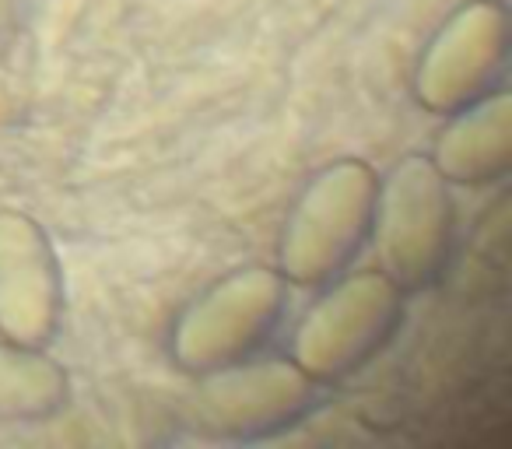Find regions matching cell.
Instances as JSON below:
<instances>
[{
	"label": "cell",
	"instance_id": "6da1fadb",
	"mask_svg": "<svg viewBox=\"0 0 512 449\" xmlns=\"http://www.w3.org/2000/svg\"><path fill=\"white\" fill-rule=\"evenodd\" d=\"M379 176L362 158L323 165L295 197L278 239V271L288 285L323 288L369 246Z\"/></svg>",
	"mask_w": 512,
	"mask_h": 449
},
{
	"label": "cell",
	"instance_id": "5b68a950",
	"mask_svg": "<svg viewBox=\"0 0 512 449\" xmlns=\"http://www.w3.org/2000/svg\"><path fill=\"white\" fill-rule=\"evenodd\" d=\"M186 421L214 442H264L288 432L320 407L327 386L292 358H246L239 365L193 376Z\"/></svg>",
	"mask_w": 512,
	"mask_h": 449
},
{
	"label": "cell",
	"instance_id": "9c48e42d",
	"mask_svg": "<svg viewBox=\"0 0 512 449\" xmlns=\"http://www.w3.org/2000/svg\"><path fill=\"white\" fill-rule=\"evenodd\" d=\"M71 379L46 348L0 337V421H43L67 404Z\"/></svg>",
	"mask_w": 512,
	"mask_h": 449
},
{
	"label": "cell",
	"instance_id": "3957f363",
	"mask_svg": "<svg viewBox=\"0 0 512 449\" xmlns=\"http://www.w3.org/2000/svg\"><path fill=\"white\" fill-rule=\"evenodd\" d=\"M288 309L278 267H239L190 299L169 330V355L190 376L264 355Z\"/></svg>",
	"mask_w": 512,
	"mask_h": 449
},
{
	"label": "cell",
	"instance_id": "7a4b0ae2",
	"mask_svg": "<svg viewBox=\"0 0 512 449\" xmlns=\"http://www.w3.org/2000/svg\"><path fill=\"white\" fill-rule=\"evenodd\" d=\"M379 271L404 295L442 281L456 246V200L428 155H407L379 179L372 214Z\"/></svg>",
	"mask_w": 512,
	"mask_h": 449
},
{
	"label": "cell",
	"instance_id": "52a82bcc",
	"mask_svg": "<svg viewBox=\"0 0 512 449\" xmlns=\"http://www.w3.org/2000/svg\"><path fill=\"white\" fill-rule=\"evenodd\" d=\"M64 316V271L32 214L0 211V337L50 348Z\"/></svg>",
	"mask_w": 512,
	"mask_h": 449
},
{
	"label": "cell",
	"instance_id": "30bf717a",
	"mask_svg": "<svg viewBox=\"0 0 512 449\" xmlns=\"http://www.w3.org/2000/svg\"><path fill=\"white\" fill-rule=\"evenodd\" d=\"M25 8V0H0V43L18 32V11Z\"/></svg>",
	"mask_w": 512,
	"mask_h": 449
},
{
	"label": "cell",
	"instance_id": "277c9868",
	"mask_svg": "<svg viewBox=\"0 0 512 449\" xmlns=\"http://www.w3.org/2000/svg\"><path fill=\"white\" fill-rule=\"evenodd\" d=\"M404 299L379 267L327 281L320 299L295 323L288 358L316 383H341L393 341L404 323Z\"/></svg>",
	"mask_w": 512,
	"mask_h": 449
},
{
	"label": "cell",
	"instance_id": "ba28073f",
	"mask_svg": "<svg viewBox=\"0 0 512 449\" xmlns=\"http://www.w3.org/2000/svg\"><path fill=\"white\" fill-rule=\"evenodd\" d=\"M428 158L449 186H484L502 179L512 165L509 92L498 88V92L449 113L446 127L435 134Z\"/></svg>",
	"mask_w": 512,
	"mask_h": 449
},
{
	"label": "cell",
	"instance_id": "8992f818",
	"mask_svg": "<svg viewBox=\"0 0 512 449\" xmlns=\"http://www.w3.org/2000/svg\"><path fill=\"white\" fill-rule=\"evenodd\" d=\"M509 8L502 0H467L432 32L414 67V99L435 116H449L505 88L509 67Z\"/></svg>",
	"mask_w": 512,
	"mask_h": 449
}]
</instances>
